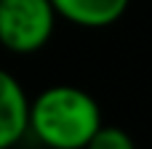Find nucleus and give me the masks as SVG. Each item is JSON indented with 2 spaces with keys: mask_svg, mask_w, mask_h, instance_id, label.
Here are the masks:
<instances>
[{
  "mask_svg": "<svg viewBox=\"0 0 152 149\" xmlns=\"http://www.w3.org/2000/svg\"><path fill=\"white\" fill-rule=\"evenodd\" d=\"M102 123L99 101L80 85L56 83L29 99L27 136L40 149H83Z\"/></svg>",
  "mask_w": 152,
  "mask_h": 149,
  "instance_id": "nucleus-1",
  "label": "nucleus"
},
{
  "mask_svg": "<svg viewBox=\"0 0 152 149\" xmlns=\"http://www.w3.org/2000/svg\"><path fill=\"white\" fill-rule=\"evenodd\" d=\"M59 19L80 27V29H107L118 24L131 0H51Z\"/></svg>",
  "mask_w": 152,
  "mask_h": 149,
  "instance_id": "nucleus-4",
  "label": "nucleus"
},
{
  "mask_svg": "<svg viewBox=\"0 0 152 149\" xmlns=\"http://www.w3.org/2000/svg\"><path fill=\"white\" fill-rule=\"evenodd\" d=\"M83 149H136V141H134V136L126 128L102 123V128L91 136V141Z\"/></svg>",
  "mask_w": 152,
  "mask_h": 149,
  "instance_id": "nucleus-5",
  "label": "nucleus"
},
{
  "mask_svg": "<svg viewBox=\"0 0 152 149\" xmlns=\"http://www.w3.org/2000/svg\"><path fill=\"white\" fill-rule=\"evenodd\" d=\"M29 96L21 80L0 67V149H13L27 139Z\"/></svg>",
  "mask_w": 152,
  "mask_h": 149,
  "instance_id": "nucleus-3",
  "label": "nucleus"
},
{
  "mask_svg": "<svg viewBox=\"0 0 152 149\" xmlns=\"http://www.w3.org/2000/svg\"><path fill=\"white\" fill-rule=\"evenodd\" d=\"M59 16L51 0H0V48L16 56H29L43 51L53 32Z\"/></svg>",
  "mask_w": 152,
  "mask_h": 149,
  "instance_id": "nucleus-2",
  "label": "nucleus"
}]
</instances>
